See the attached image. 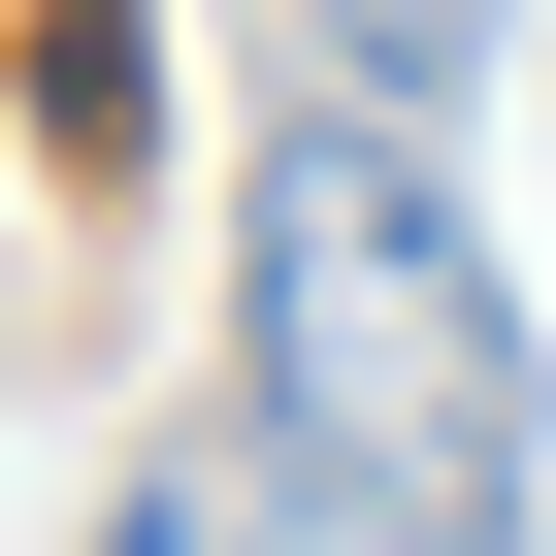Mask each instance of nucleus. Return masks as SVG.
Segmentation results:
<instances>
[{
  "mask_svg": "<svg viewBox=\"0 0 556 556\" xmlns=\"http://www.w3.org/2000/svg\"><path fill=\"white\" fill-rule=\"evenodd\" d=\"M229 426L295 458L361 556H523V295L458 262V197H426V131L393 99H295L262 131V361H229Z\"/></svg>",
  "mask_w": 556,
  "mask_h": 556,
  "instance_id": "obj_1",
  "label": "nucleus"
},
{
  "mask_svg": "<svg viewBox=\"0 0 556 556\" xmlns=\"http://www.w3.org/2000/svg\"><path fill=\"white\" fill-rule=\"evenodd\" d=\"M328 34H361V99H458V66H491V0H328Z\"/></svg>",
  "mask_w": 556,
  "mask_h": 556,
  "instance_id": "obj_2",
  "label": "nucleus"
},
{
  "mask_svg": "<svg viewBox=\"0 0 556 556\" xmlns=\"http://www.w3.org/2000/svg\"><path fill=\"white\" fill-rule=\"evenodd\" d=\"M131 556H164V523H131Z\"/></svg>",
  "mask_w": 556,
  "mask_h": 556,
  "instance_id": "obj_3",
  "label": "nucleus"
}]
</instances>
